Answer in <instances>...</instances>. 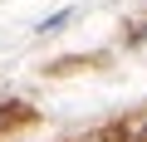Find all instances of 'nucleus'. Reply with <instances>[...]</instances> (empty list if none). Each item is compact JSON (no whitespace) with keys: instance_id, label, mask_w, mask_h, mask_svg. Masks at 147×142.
<instances>
[{"instance_id":"nucleus-3","label":"nucleus","mask_w":147,"mask_h":142,"mask_svg":"<svg viewBox=\"0 0 147 142\" xmlns=\"http://www.w3.org/2000/svg\"><path fill=\"white\" fill-rule=\"evenodd\" d=\"M98 142H132V132H127V127H123V122H118V127H108V132H103V137H98Z\"/></svg>"},{"instance_id":"nucleus-4","label":"nucleus","mask_w":147,"mask_h":142,"mask_svg":"<svg viewBox=\"0 0 147 142\" xmlns=\"http://www.w3.org/2000/svg\"><path fill=\"white\" fill-rule=\"evenodd\" d=\"M127 39H132V44H142V39H147V25H137V30H132Z\"/></svg>"},{"instance_id":"nucleus-1","label":"nucleus","mask_w":147,"mask_h":142,"mask_svg":"<svg viewBox=\"0 0 147 142\" xmlns=\"http://www.w3.org/2000/svg\"><path fill=\"white\" fill-rule=\"evenodd\" d=\"M34 113H30V103H0V132H10V127H20V122H30Z\"/></svg>"},{"instance_id":"nucleus-5","label":"nucleus","mask_w":147,"mask_h":142,"mask_svg":"<svg viewBox=\"0 0 147 142\" xmlns=\"http://www.w3.org/2000/svg\"><path fill=\"white\" fill-rule=\"evenodd\" d=\"M132 142H147V127H142V132H132Z\"/></svg>"},{"instance_id":"nucleus-2","label":"nucleus","mask_w":147,"mask_h":142,"mask_svg":"<svg viewBox=\"0 0 147 142\" xmlns=\"http://www.w3.org/2000/svg\"><path fill=\"white\" fill-rule=\"evenodd\" d=\"M69 20H74V10H59L54 20H44V25H39V34H54V30H64Z\"/></svg>"}]
</instances>
